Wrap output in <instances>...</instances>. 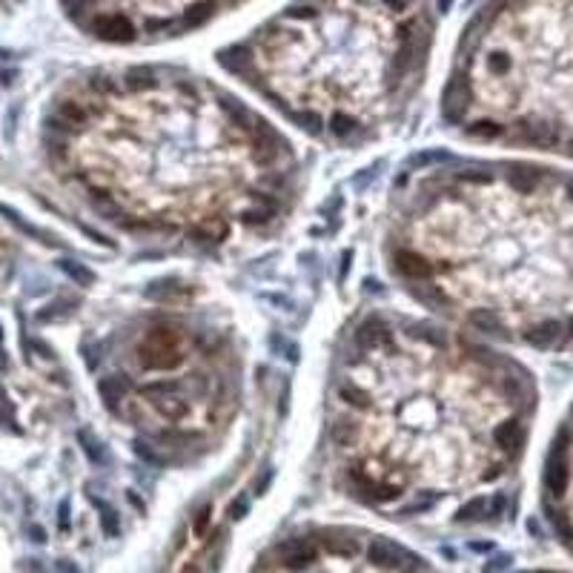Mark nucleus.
<instances>
[{"instance_id":"nucleus-3","label":"nucleus","mask_w":573,"mask_h":573,"mask_svg":"<svg viewBox=\"0 0 573 573\" xmlns=\"http://www.w3.org/2000/svg\"><path fill=\"white\" fill-rule=\"evenodd\" d=\"M101 129L92 192L140 224L224 235L278 218L286 147L230 101L192 87L129 84Z\"/></svg>"},{"instance_id":"nucleus-5","label":"nucleus","mask_w":573,"mask_h":573,"mask_svg":"<svg viewBox=\"0 0 573 573\" xmlns=\"http://www.w3.org/2000/svg\"><path fill=\"white\" fill-rule=\"evenodd\" d=\"M467 135L573 158V0H505L447 95Z\"/></svg>"},{"instance_id":"nucleus-9","label":"nucleus","mask_w":573,"mask_h":573,"mask_svg":"<svg viewBox=\"0 0 573 573\" xmlns=\"http://www.w3.org/2000/svg\"><path fill=\"white\" fill-rule=\"evenodd\" d=\"M60 269H63L72 281H75L78 286H89V284L95 281V275H92L84 264H78V261H60Z\"/></svg>"},{"instance_id":"nucleus-1","label":"nucleus","mask_w":573,"mask_h":573,"mask_svg":"<svg viewBox=\"0 0 573 573\" xmlns=\"http://www.w3.org/2000/svg\"><path fill=\"white\" fill-rule=\"evenodd\" d=\"M333 445L370 501L439 499L508 476L536 413L530 376L413 324L370 321L333 390Z\"/></svg>"},{"instance_id":"nucleus-4","label":"nucleus","mask_w":573,"mask_h":573,"mask_svg":"<svg viewBox=\"0 0 573 573\" xmlns=\"http://www.w3.org/2000/svg\"><path fill=\"white\" fill-rule=\"evenodd\" d=\"M416 0H330L338 35L321 4H301L250 46L224 60L318 135L352 140L376 135L404 98L418 63Z\"/></svg>"},{"instance_id":"nucleus-8","label":"nucleus","mask_w":573,"mask_h":573,"mask_svg":"<svg viewBox=\"0 0 573 573\" xmlns=\"http://www.w3.org/2000/svg\"><path fill=\"white\" fill-rule=\"evenodd\" d=\"M0 215H6V218H9V221H12V224H15V227H18V230H23V233H26V235H32V238H38V241H40V244H52V241H49V235H46V233H40V230H38V227H35V224H29V221H23V215H21V212H15V209H12V206H9V204H0Z\"/></svg>"},{"instance_id":"nucleus-10","label":"nucleus","mask_w":573,"mask_h":573,"mask_svg":"<svg viewBox=\"0 0 573 573\" xmlns=\"http://www.w3.org/2000/svg\"><path fill=\"white\" fill-rule=\"evenodd\" d=\"M32 536H35V542H43V539H46V533H43L40 528H32Z\"/></svg>"},{"instance_id":"nucleus-7","label":"nucleus","mask_w":573,"mask_h":573,"mask_svg":"<svg viewBox=\"0 0 573 573\" xmlns=\"http://www.w3.org/2000/svg\"><path fill=\"white\" fill-rule=\"evenodd\" d=\"M545 501L562 539L573 547V410L562 421L545 464Z\"/></svg>"},{"instance_id":"nucleus-11","label":"nucleus","mask_w":573,"mask_h":573,"mask_svg":"<svg viewBox=\"0 0 573 573\" xmlns=\"http://www.w3.org/2000/svg\"><path fill=\"white\" fill-rule=\"evenodd\" d=\"M0 338H4V327H0Z\"/></svg>"},{"instance_id":"nucleus-2","label":"nucleus","mask_w":573,"mask_h":573,"mask_svg":"<svg viewBox=\"0 0 573 573\" xmlns=\"http://www.w3.org/2000/svg\"><path fill=\"white\" fill-rule=\"evenodd\" d=\"M393 267L479 330L573 352V175L516 164L424 184L393 233Z\"/></svg>"},{"instance_id":"nucleus-6","label":"nucleus","mask_w":573,"mask_h":573,"mask_svg":"<svg viewBox=\"0 0 573 573\" xmlns=\"http://www.w3.org/2000/svg\"><path fill=\"white\" fill-rule=\"evenodd\" d=\"M267 573H418L413 564H401L393 556L373 553V547L327 542L307 545L299 553L281 559Z\"/></svg>"}]
</instances>
